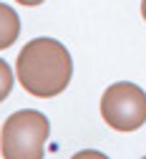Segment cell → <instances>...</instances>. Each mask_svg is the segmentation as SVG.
Segmentation results:
<instances>
[{
  "label": "cell",
  "mask_w": 146,
  "mask_h": 159,
  "mask_svg": "<svg viewBox=\"0 0 146 159\" xmlns=\"http://www.w3.org/2000/svg\"><path fill=\"white\" fill-rule=\"evenodd\" d=\"M20 35V18L15 13V8L0 3V51L10 48Z\"/></svg>",
  "instance_id": "4"
},
{
  "label": "cell",
  "mask_w": 146,
  "mask_h": 159,
  "mask_svg": "<svg viewBox=\"0 0 146 159\" xmlns=\"http://www.w3.org/2000/svg\"><path fill=\"white\" fill-rule=\"evenodd\" d=\"M101 116L116 131H136L146 124V91L136 84L118 81L101 96Z\"/></svg>",
  "instance_id": "3"
},
{
  "label": "cell",
  "mask_w": 146,
  "mask_h": 159,
  "mask_svg": "<svg viewBox=\"0 0 146 159\" xmlns=\"http://www.w3.org/2000/svg\"><path fill=\"white\" fill-rule=\"evenodd\" d=\"M15 3L25 5V8H35V5H40V3H46V0H15Z\"/></svg>",
  "instance_id": "6"
},
{
  "label": "cell",
  "mask_w": 146,
  "mask_h": 159,
  "mask_svg": "<svg viewBox=\"0 0 146 159\" xmlns=\"http://www.w3.org/2000/svg\"><path fill=\"white\" fill-rule=\"evenodd\" d=\"M13 81H15V76H13V68L0 58V101H5V98L10 96L13 91Z\"/></svg>",
  "instance_id": "5"
},
{
  "label": "cell",
  "mask_w": 146,
  "mask_h": 159,
  "mask_svg": "<svg viewBox=\"0 0 146 159\" xmlns=\"http://www.w3.org/2000/svg\"><path fill=\"white\" fill-rule=\"evenodd\" d=\"M15 76L30 96L51 98L66 91L73 76V61L63 43L55 38H35L18 56Z\"/></svg>",
  "instance_id": "1"
},
{
  "label": "cell",
  "mask_w": 146,
  "mask_h": 159,
  "mask_svg": "<svg viewBox=\"0 0 146 159\" xmlns=\"http://www.w3.org/2000/svg\"><path fill=\"white\" fill-rule=\"evenodd\" d=\"M51 134V121L46 114L23 109L5 119L0 152L5 159H40L46 152V142Z\"/></svg>",
  "instance_id": "2"
},
{
  "label": "cell",
  "mask_w": 146,
  "mask_h": 159,
  "mask_svg": "<svg viewBox=\"0 0 146 159\" xmlns=\"http://www.w3.org/2000/svg\"><path fill=\"white\" fill-rule=\"evenodd\" d=\"M141 15H144V20H146V0H141Z\"/></svg>",
  "instance_id": "7"
}]
</instances>
